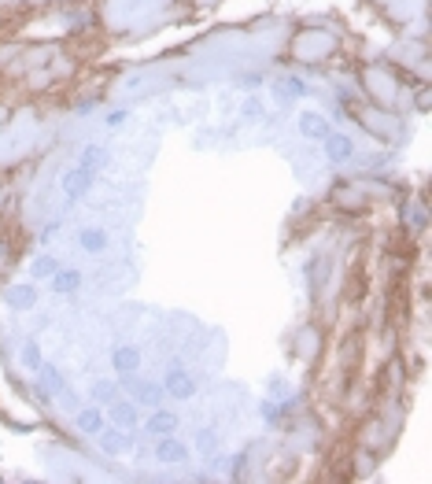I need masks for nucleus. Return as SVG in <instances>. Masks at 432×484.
<instances>
[{"mask_svg":"<svg viewBox=\"0 0 432 484\" xmlns=\"http://www.w3.org/2000/svg\"><path fill=\"white\" fill-rule=\"evenodd\" d=\"M78 167H82V170H89V174H96V170H104V167H107V148H100V145H89V148H82V156H78Z\"/></svg>","mask_w":432,"mask_h":484,"instance_id":"dca6fc26","label":"nucleus"},{"mask_svg":"<svg viewBox=\"0 0 432 484\" xmlns=\"http://www.w3.org/2000/svg\"><path fill=\"white\" fill-rule=\"evenodd\" d=\"M96 440H100V447L107 451V455H126L129 447H133V433L129 429H118V425H111V429H100L96 433Z\"/></svg>","mask_w":432,"mask_h":484,"instance_id":"423d86ee","label":"nucleus"},{"mask_svg":"<svg viewBox=\"0 0 432 484\" xmlns=\"http://www.w3.org/2000/svg\"><path fill=\"white\" fill-rule=\"evenodd\" d=\"M104 411H107V422L118 425V429H129V433H133L140 425V407L133 400H115V403H107Z\"/></svg>","mask_w":432,"mask_h":484,"instance_id":"7ed1b4c3","label":"nucleus"},{"mask_svg":"<svg viewBox=\"0 0 432 484\" xmlns=\"http://www.w3.org/2000/svg\"><path fill=\"white\" fill-rule=\"evenodd\" d=\"M74 425H78V433L82 436H96L100 429L107 425V411L100 403H93V407H82L78 414H74Z\"/></svg>","mask_w":432,"mask_h":484,"instance_id":"6e6552de","label":"nucleus"},{"mask_svg":"<svg viewBox=\"0 0 432 484\" xmlns=\"http://www.w3.org/2000/svg\"><path fill=\"white\" fill-rule=\"evenodd\" d=\"M4 304L12 307V310H30L37 304V292H34V285H12L4 292Z\"/></svg>","mask_w":432,"mask_h":484,"instance_id":"ddd939ff","label":"nucleus"},{"mask_svg":"<svg viewBox=\"0 0 432 484\" xmlns=\"http://www.w3.org/2000/svg\"><path fill=\"white\" fill-rule=\"evenodd\" d=\"M126 118H129V111H126V107H118V111H111V115L104 118V126H107V130H118V126H122Z\"/></svg>","mask_w":432,"mask_h":484,"instance_id":"aec40b11","label":"nucleus"},{"mask_svg":"<svg viewBox=\"0 0 432 484\" xmlns=\"http://www.w3.org/2000/svg\"><path fill=\"white\" fill-rule=\"evenodd\" d=\"M111 366L122 373V378H129V373L140 370V348H133V344H122V348H115L111 355Z\"/></svg>","mask_w":432,"mask_h":484,"instance_id":"9b49d317","label":"nucleus"},{"mask_svg":"<svg viewBox=\"0 0 432 484\" xmlns=\"http://www.w3.org/2000/svg\"><path fill=\"white\" fill-rule=\"evenodd\" d=\"M78 248L89 252V255H100L107 248V230H100V225H89V230L78 233Z\"/></svg>","mask_w":432,"mask_h":484,"instance_id":"2eb2a0df","label":"nucleus"},{"mask_svg":"<svg viewBox=\"0 0 432 484\" xmlns=\"http://www.w3.org/2000/svg\"><path fill=\"white\" fill-rule=\"evenodd\" d=\"M299 133H303L307 141H326V137L332 133V126H329V118L321 111H303L299 115Z\"/></svg>","mask_w":432,"mask_h":484,"instance_id":"1a4fd4ad","label":"nucleus"},{"mask_svg":"<svg viewBox=\"0 0 432 484\" xmlns=\"http://www.w3.org/2000/svg\"><path fill=\"white\" fill-rule=\"evenodd\" d=\"M285 85H288V89H292L296 96H303V93H307V89H303V82H299V78H288Z\"/></svg>","mask_w":432,"mask_h":484,"instance_id":"412c9836","label":"nucleus"},{"mask_svg":"<svg viewBox=\"0 0 432 484\" xmlns=\"http://www.w3.org/2000/svg\"><path fill=\"white\" fill-rule=\"evenodd\" d=\"M351 152H355L351 137H344V133H329L326 137V159L329 163H344V159H351Z\"/></svg>","mask_w":432,"mask_h":484,"instance_id":"4468645a","label":"nucleus"},{"mask_svg":"<svg viewBox=\"0 0 432 484\" xmlns=\"http://www.w3.org/2000/svg\"><path fill=\"white\" fill-rule=\"evenodd\" d=\"M56 270H59V259H56V255H37L34 266H30V274H34L37 281H41V277H52Z\"/></svg>","mask_w":432,"mask_h":484,"instance_id":"f3484780","label":"nucleus"},{"mask_svg":"<svg viewBox=\"0 0 432 484\" xmlns=\"http://www.w3.org/2000/svg\"><path fill=\"white\" fill-rule=\"evenodd\" d=\"M115 400H118V384H111V381H96L93 384V403L107 407V403H115Z\"/></svg>","mask_w":432,"mask_h":484,"instance_id":"a211bd4d","label":"nucleus"},{"mask_svg":"<svg viewBox=\"0 0 432 484\" xmlns=\"http://www.w3.org/2000/svg\"><path fill=\"white\" fill-rule=\"evenodd\" d=\"M178 425H181L178 414H170V411H163V407H156V414H148L137 429H140V433H148V436H170V433H178Z\"/></svg>","mask_w":432,"mask_h":484,"instance_id":"20e7f679","label":"nucleus"},{"mask_svg":"<svg viewBox=\"0 0 432 484\" xmlns=\"http://www.w3.org/2000/svg\"><path fill=\"white\" fill-rule=\"evenodd\" d=\"M48 281H52V292H56V296H71L74 288H82V270H67V266H59Z\"/></svg>","mask_w":432,"mask_h":484,"instance_id":"f8f14e48","label":"nucleus"},{"mask_svg":"<svg viewBox=\"0 0 432 484\" xmlns=\"http://www.w3.org/2000/svg\"><path fill=\"white\" fill-rule=\"evenodd\" d=\"M163 389H167V395L170 400H192L196 395V378L185 370V366H167V381H163Z\"/></svg>","mask_w":432,"mask_h":484,"instance_id":"f03ea898","label":"nucleus"},{"mask_svg":"<svg viewBox=\"0 0 432 484\" xmlns=\"http://www.w3.org/2000/svg\"><path fill=\"white\" fill-rule=\"evenodd\" d=\"M133 389V403L137 407H163V400H167V389L159 381H140V384H129Z\"/></svg>","mask_w":432,"mask_h":484,"instance_id":"9d476101","label":"nucleus"},{"mask_svg":"<svg viewBox=\"0 0 432 484\" xmlns=\"http://www.w3.org/2000/svg\"><path fill=\"white\" fill-rule=\"evenodd\" d=\"M89 185H93V174L82 170V167H74V170H67V174L59 178V189H63V196H67L71 203H78L85 192H89Z\"/></svg>","mask_w":432,"mask_h":484,"instance_id":"39448f33","label":"nucleus"},{"mask_svg":"<svg viewBox=\"0 0 432 484\" xmlns=\"http://www.w3.org/2000/svg\"><path fill=\"white\" fill-rule=\"evenodd\" d=\"M23 366L26 370H37L41 366V348H37L34 340H26V348H23Z\"/></svg>","mask_w":432,"mask_h":484,"instance_id":"6ab92c4d","label":"nucleus"},{"mask_svg":"<svg viewBox=\"0 0 432 484\" xmlns=\"http://www.w3.org/2000/svg\"><path fill=\"white\" fill-rule=\"evenodd\" d=\"M63 392H67L63 373L56 366H45V362H41V366H37V395L48 403V400H56V395H63Z\"/></svg>","mask_w":432,"mask_h":484,"instance_id":"0eeeda50","label":"nucleus"},{"mask_svg":"<svg viewBox=\"0 0 432 484\" xmlns=\"http://www.w3.org/2000/svg\"><path fill=\"white\" fill-rule=\"evenodd\" d=\"M152 455L163 462V466H185V462L192 458V447L185 444V440H178V433H170V436H156Z\"/></svg>","mask_w":432,"mask_h":484,"instance_id":"f257e3e1","label":"nucleus"}]
</instances>
